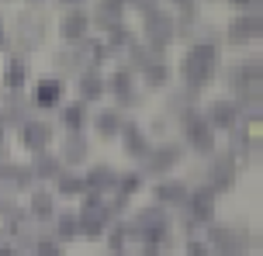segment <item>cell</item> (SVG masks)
<instances>
[{
	"instance_id": "836d02e7",
	"label": "cell",
	"mask_w": 263,
	"mask_h": 256,
	"mask_svg": "<svg viewBox=\"0 0 263 256\" xmlns=\"http://www.w3.org/2000/svg\"><path fill=\"white\" fill-rule=\"evenodd\" d=\"M142 128H145V135H149V142H163V139H170V128H173V122L163 114V111H156L149 122H142Z\"/></svg>"
},
{
	"instance_id": "4fadbf2b",
	"label": "cell",
	"mask_w": 263,
	"mask_h": 256,
	"mask_svg": "<svg viewBox=\"0 0 263 256\" xmlns=\"http://www.w3.org/2000/svg\"><path fill=\"white\" fill-rule=\"evenodd\" d=\"M28 101H31V108H35L39 118L55 114V111L69 101V80L52 76V73H42V76H35L31 87H28Z\"/></svg>"
},
{
	"instance_id": "f35d334b",
	"label": "cell",
	"mask_w": 263,
	"mask_h": 256,
	"mask_svg": "<svg viewBox=\"0 0 263 256\" xmlns=\"http://www.w3.org/2000/svg\"><path fill=\"white\" fill-rule=\"evenodd\" d=\"M4 239H7V235H4V229H0V243H4Z\"/></svg>"
},
{
	"instance_id": "3957f363",
	"label": "cell",
	"mask_w": 263,
	"mask_h": 256,
	"mask_svg": "<svg viewBox=\"0 0 263 256\" xmlns=\"http://www.w3.org/2000/svg\"><path fill=\"white\" fill-rule=\"evenodd\" d=\"M125 229H128L132 249H149V246H156V249H166V253H170L173 235H177V229H173V215L163 211V208L153 204V201L142 204V208H135V211H128Z\"/></svg>"
},
{
	"instance_id": "277c9868",
	"label": "cell",
	"mask_w": 263,
	"mask_h": 256,
	"mask_svg": "<svg viewBox=\"0 0 263 256\" xmlns=\"http://www.w3.org/2000/svg\"><path fill=\"white\" fill-rule=\"evenodd\" d=\"M232 17L225 21L222 28V45H232V49H256L263 38V7L260 4H232Z\"/></svg>"
},
{
	"instance_id": "d6986e66",
	"label": "cell",
	"mask_w": 263,
	"mask_h": 256,
	"mask_svg": "<svg viewBox=\"0 0 263 256\" xmlns=\"http://www.w3.org/2000/svg\"><path fill=\"white\" fill-rule=\"evenodd\" d=\"M128 122V114H121L115 104H101V108L90 111V128H87V135H90L93 142H118L121 135V125Z\"/></svg>"
},
{
	"instance_id": "f1b7e54d",
	"label": "cell",
	"mask_w": 263,
	"mask_h": 256,
	"mask_svg": "<svg viewBox=\"0 0 263 256\" xmlns=\"http://www.w3.org/2000/svg\"><path fill=\"white\" fill-rule=\"evenodd\" d=\"M177 80V73H173L170 59L166 63H156V66H149L145 73H139V87H142V94H166Z\"/></svg>"
},
{
	"instance_id": "5bb4252c",
	"label": "cell",
	"mask_w": 263,
	"mask_h": 256,
	"mask_svg": "<svg viewBox=\"0 0 263 256\" xmlns=\"http://www.w3.org/2000/svg\"><path fill=\"white\" fill-rule=\"evenodd\" d=\"M55 139H59V128L49 118H31L28 125L11 132V146L28 152V156H39V152H49L55 146Z\"/></svg>"
},
{
	"instance_id": "8992f818",
	"label": "cell",
	"mask_w": 263,
	"mask_h": 256,
	"mask_svg": "<svg viewBox=\"0 0 263 256\" xmlns=\"http://www.w3.org/2000/svg\"><path fill=\"white\" fill-rule=\"evenodd\" d=\"M177 139H180V146L187 149V156H197V160L204 163L208 156H215L218 152V132L211 128L208 122H204V114H201V108H191L177 122Z\"/></svg>"
},
{
	"instance_id": "e575fe53",
	"label": "cell",
	"mask_w": 263,
	"mask_h": 256,
	"mask_svg": "<svg viewBox=\"0 0 263 256\" xmlns=\"http://www.w3.org/2000/svg\"><path fill=\"white\" fill-rule=\"evenodd\" d=\"M25 256H66V246L55 243L52 235H42V239H35L31 249H25Z\"/></svg>"
},
{
	"instance_id": "8d00e7d4",
	"label": "cell",
	"mask_w": 263,
	"mask_h": 256,
	"mask_svg": "<svg viewBox=\"0 0 263 256\" xmlns=\"http://www.w3.org/2000/svg\"><path fill=\"white\" fill-rule=\"evenodd\" d=\"M11 52V35H7V14L0 11V55Z\"/></svg>"
},
{
	"instance_id": "ac0fdd59",
	"label": "cell",
	"mask_w": 263,
	"mask_h": 256,
	"mask_svg": "<svg viewBox=\"0 0 263 256\" xmlns=\"http://www.w3.org/2000/svg\"><path fill=\"white\" fill-rule=\"evenodd\" d=\"M149 194H153V204H159L163 211H170V215H177L180 208H184L187 194H191V184H187L184 176H163V180H153L149 184Z\"/></svg>"
},
{
	"instance_id": "74e56055",
	"label": "cell",
	"mask_w": 263,
	"mask_h": 256,
	"mask_svg": "<svg viewBox=\"0 0 263 256\" xmlns=\"http://www.w3.org/2000/svg\"><path fill=\"white\" fill-rule=\"evenodd\" d=\"M0 256H25V249H21V246H14L11 239H4V243H0Z\"/></svg>"
},
{
	"instance_id": "ba28073f",
	"label": "cell",
	"mask_w": 263,
	"mask_h": 256,
	"mask_svg": "<svg viewBox=\"0 0 263 256\" xmlns=\"http://www.w3.org/2000/svg\"><path fill=\"white\" fill-rule=\"evenodd\" d=\"M135 31H139V42H142V45L166 52L173 42H177V17L170 14L166 4H153V7L139 17Z\"/></svg>"
},
{
	"instance_id": "e0dca14e",
	"label": "cell",
	"mask_w": 263,
	"mask_h": 256,
	"mask_svg": "<svg viewBox=\"0 0 263 256\" xmlns=\"http://www.w3.org/2000/svg\"><path fill=\"white\" fill-rule=\"evenodd\" d=\"M55 156L66 170H83L87 163H93V139L87 132L80 135H59L55 139Z\"/></svg>"
},
{
	"instance_id": "5b68a950",
	"label": "cell",
	"mask_w": 263,
	"mask_h": 256,
	"mask_svg": "<svg viewBox=\"0 0 263 256\" xmlns=\"http://www.w3.org/2000/svg\"><path fill=\"white\" fill-rule=\"evenodd\" d=\"M225 87H229V97L236 101H246V97H263V63H260V52L253 55H242L236 63L222 66V76Z\"/></svg>"
},
{
	"instance_id": "1f68e13d",
	"label": "cell",
	"mask_w": 263,
	"mask_h": 256,
	"mask_svg": "<svg viewBox=\"0 0 263 256\" xmlns=\"http://www.w3.org/2000/svg\"><path fill=\"white\" fill-rule=\"evenodd\" d=\"M101 42H104L107 49L115 52V59L121 63V55H125V52L132 49V45L139 42V31H135V25H132V17H128L125 25H118V28H111L107 35H101Z\"/></svg>"
},
{
	"instance_id": "cb8c5ba5",
	"label": "cell",
	"mask_w": 263,
	"mask_h": 256,
	"mask_svg": "<svg viewBox=\"0 0 263 256\" xmlns=\"http://www.w3.org/2000/svg\"><path fill=\"white\" fill-rule=\"evenodd\" d=\"M90 111L83 101H77V97H69L63 108L55 111V128H59V135H80L90 128Z\"/></svg>"
},
{
	"instance_id": "d6a6232c",
	"label": "cell",
	"mask_w": 263,
	"mask_h": 256,
	"mask_svg": "<svg viewBox=\"0 0 263 256\" xmlns=\"http://www.w3.org/2000/svg\"><path fill=\"white\" fill-rule=\"evenodd\" d=\"M145 187H149V180L142 176V170H139V166H128V170L118 173V187H115V194L125 198V201H135L139 194H145Z\"/></svg>"
},
{
	"instance_id": "7a4b0ae2",
	"label": "cell",
	"mask_w": 263,
	"mask_h": 256,
	"mask_svg": "<svg viewBox=\"0 0 263 256\" xmlns=\"http://www.w3.org/2000/svg\"><path fill=\"white\" fill-rule=\"evenodd\" d=\"M7 35H11V52L31 55L42 52L52 35V7L45 4H25L7 14Z\"/></svg>"
},
{
	"instance_id": "9c48e42d",
	"label": "cell",
	"mask_w": 263,
	"mask_h": 256,
	"mask_svg": "<svg viewBox=\"0 0 263 256\" xmlns=\"http://www.w3.org/2000/svg\"><path fill=\"white\" fill-rule=\"evenodd\" d=\"M187 160H191V156H187V149L180 146V139L170 135V139H163V142H153L149 156L139 163V170H142V176L153 184V180H163V176H177V170H180Z\"/></svg>"
},
{
	"instance_id": "2e32d148",
	"label": "cell",
	"mask_w": 263,
	"mask_h": 256,
	"mask_svg": "<svg viewBox=\"0 0 263 256\" xmlns=\"http://www.w3.org/2000/svg\"><path fill=\"white\" fill-rule=\"evenodd\" d=\"M201 114H204V122H208L218 135H229L232 128L242 125L236 97H229V94H215V97H208V101H201Z\"/></svg>"
},
{
	"instance_id": "9a60e30c",
	"label": "cell",
	"mask_w": 263,
	"mask_h": 256,
	"mask_svg": "<svg viewBox=\"0 0 263 256\" xmlns=\"http://www.w3.org/2000/svg\"><path fill=\"white\" fill-rule=\"evenodd\" d=\"M35 80V59L21 52L4 55V69H0V94H28V87Z\"/></svg>"
},
{
	"instance_id": "603a6c76",
	"label": "cell",
	"mask_w": 263,
	"mask_h": 256,
	"mask_svg": "<svg viewBox=\"0 0 263 256\" xmlns=\"http://www.w3.org/2000/svg\"><path fill=\"white\" fill-rule=\"evenodd\" d=\"M128 21V4H118V0H101V4H90V28L93 35L101 38L111 28H118Z\"/></svg>"
},
{
	"instance_id": "7c38bea8",
	"label": "cell",
	"mask_w": 263,
	"mask_h": 256,
	"mask_svg": "<svg viewBox=\"0 0 263 256\" xmlns=\"http://www.w3.org/2000/svg\"><path fill=\"white\" fill-rule=\"evenodd\" d=\"M107 97H111V104H115L121 114L139 111L145 104V94H142V87H139V76H135L125 63H115V66L107 69Z\"/></svg>"
},
{
	"instance_id": "6da1fadb",
	"label": "cell",
	"mask_w": 263,
	"mask_h": 256,
	"mask_svg": "<svg viewBox=\"0 0 263 256\" xmlns=\"http://www.w3.org/2000/svg\"><path fill=\"white\" fill-rule=\"evenodd\" d=\"M222 66H225L222 45L187 42L184 52H180V63L173 66V73H177V80H180V87H184V90H191V94H197V97H204L211 87L218 83Z\"/></svg>"
},
{
	"instance_id": "4dcf8cb0",
	"label": "cell",
	"mask_w": 263,
	"mask_h": 256,
	"mask_svg": "<svg viewBox=\"0 0 263 256\" xmlns=\"http://www.w3.org/2000/svg\"><path fill=\"white\" fill-rule=\"evenodd\" d=\"M49 232H52L55 243H63V246L80 243V222H77V211H73V208H59V215L52 218Z\"/></svg>"
},
{
	"instance_id": "4316f807",
	"label": "cell",
	"mask_w": 263,
	"mask_h": 256,
	"mask_svg": "<svg viewBox=\"0 0 263 256\" xmlns=\"http://www.w3.org/2000/svg\"><path fill=\"white\" fill-rule=\"evenodd\" d=\"M52 194L59 198V204H77L80 198H87V180H83V170H63L52 184Z\"/></svg>"
},
{
	"instance_id": "7402d4cb",
	"label": "cell",
	"mask_w": 263,
	"mask_h": 256,
	"mask_svg": "<svg viewBox=\"0 0 263 256\" xmlns=\"http://www.w3.org/2000/svg\"><path fill=\"white\" fill-rule=\"evenodd\" d=\"M118 146H121V152L128 156L135 166L149 156V149H153V142H149V135H145V128H142V122L139 118H128V122L121 125V135H118Z\"/></svg>"
},
{
	"instance_id": "ffe728a7",
	"label": "cell",
	"mask_w": 263,
	"mask_h": 256,
	"mask_svg": "<svg viewBox=\"0 0 263 256\" xmlns=\"http://www.w3.org/2000/svg\"><path fill=\"white\" fill-rule=\"evenodd\" d=\"M73 97L83 101L87 108H101L107 101V73H101V69H80L73 76Z\"/></svg>"
},
{
	"instance_id": "484cf974",
	"label": "cell",
	"mask_w": 263,
	"mask_h": 256,
	"mask_svg": "<svg viewBox=\"0 0 263 256\" xmlns=\"http://www.w3.org/2000/svg\"><path fill=\"white\" fill-rule=\"evenodd\" d=\"M0 114H4V125L11 132L28 125L31 118H39L35 108H31V101H28V94H0Z\"/></svg>"
},
{
	"instance_id": "52a82bcc",
	"label": "cell",
	"mask_w": 263,
	"mask_h": 256,
	"mask_svg": "<svg viewBox=\"0 0 263 256\" xmlns=\"http://www.w3.org/2000/svg\"><path fill=\"white\" fill-rule=\"evenodd\" d=\"M77 222H80V243H104L107 229L118 222L107 198H97V194H87L77 201Z\"/></svg>"
},
{
	"instance_id": "8fae6325",
	"label": "cell",
	"mask_w": 263,
	"mask_h": 256,
	"mask_svg": "<svg viewBox=\"0 0 263 256\" xmlns=\"http://www.w3.org/2000/svg\"><path fill=\"white\" fill-rule=\"evenodd\" d=\"M239 180H242V166H239V160L232 152H225V149H218L215 156H208V160L201 163V184L211 187L218 198L229 194V190H236Z\"/></svg>"
},
{
	"instance_id": "d590c367",
	"label": "cell",
	"mask_w": 263,
	"mask_h": 256,
	"mask_svg": "<svg viewBox=\"0 0 263 256\" xmlns=\"http://www.w3.org/2000/svg\"><path fill=\"white\" fill-rule=\"evenodd\" d=\"M184 256H211L204 239H184Z\"/></svg>"
},
{
	"instance_id": "83f0119b",
	"label": "cell",
	"mask_w": 263,
	"mask_h": 256,
	"mask_svg": "<svg viewBox=\"0 0 263 256\" xmlns=\"http://www.w3.org/2000/svg\"><path fill=\"white\" fill-rule=\"evenodd\" d=\"M25 163H28V170H31V176H35V184H39V187H49L55 176L66 170L63 163H59V156H55V149L39 152V156H28Z\"/></svg>"
},
{
	"instance_id": "f546056e",
	"label": "cell",
	"mask_w": 263,
	"mask_h": 256,
	"mask_svg": "<svg viewBox=\"0 0 263 256\" xmlns=\"http://www.w3.org/2000/svg\"><path fill=\"white\" fill-rule=\"evenodd\" d=\"M121 63L139 76V73H145L149 66H156V63H166V52H159V49H149V45H142V42H135L128 52L121 55Z\"/></svg>"
},
{
	"instance_id": "d4e9b609",
	"label": "cell",
	"mask_w": 263,
	"mask_h": 256,
	"mask_svg": "<svg viewBox=\"0 0 263 256\" xmlns=\"http://www.w3.org/2000/svg\"><path fill=\"white\" fill-rule=\"evenodd\" d=\"M21 204H25L28 218H31V222H39V225H52V218L59 215V208H63L59 198L52 194V187H35Z\"/></svg>"
},
{
	"instance_id": "44dd1931",
	"label": "cell",
	"mask_w": 263,
	"mask_h": 256,
	"mask_svg": "<svg viewBox=\"0 0 263 256\" xmlns=\"http://www.w3.org/2000/svg\"><path fill=\"white\" fill-rule=\"evenodd\" d=\"M118 166L104 160H93L83 166V180H87V194H97V198H111L115 187H118Z\"/></svg>"
},
{
	"instance_id": "30bf717a",
	"label": "cell",
	"mask_w": 263,
	"mask_h": 256,
	"mask_svg": "<svg viewBox=\"0 0 263 256\" xmlns=\"http://www.w3.org/2000/svg\"><path fill=\"white\" fill-rule=\"evenodd\" d=\"M52 31H55V38H59V45H66V49L83 45V42L93 35L90 4H59V14H55V21H52Z\"/></svg>"
}]
</instances>
